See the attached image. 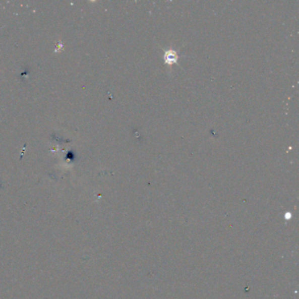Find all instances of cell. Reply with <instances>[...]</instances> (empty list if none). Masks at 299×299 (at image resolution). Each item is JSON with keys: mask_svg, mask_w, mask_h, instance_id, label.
<instances>
[{"mask_svg": "<svg viewBox=\"0 0 299 299\" xmlns=\"http://www.w3.org/2000/svg\"><path fill=\"white\" fill-rule=\"evenodd\" d=\"M177 56L175 54V51H168L165 54V60L168 63V64H173L176 62Z\"/></svg>", "mask_w": 299, "mask_h": 299, "instance_id": "6da1fadb", "label": "cell"}]
</instances>
